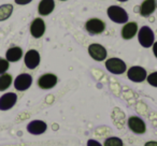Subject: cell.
<instances>
[{"label": "cell", "mask_w": 157, "mask_h": 146, "mask_svg": "<svg viewBox=\"0 0 157 146\" xmlns=\"http://www.w3.org/2000/svg\"><path fill=\"white\" fill-rule=\"evenodd\" d=\"M138 33V24L136 22H129L124 25L121 31V36L124 40H130Z\"/></svg>", "instance_id": "5bb4252c"}, {"label": "cell", "mask_w": 157, "mask_h": 146, "mask_svg": "<svg viewBox=\"0 0 157 146\" xmlns=\"http://www.w3.org/2000/svg\"><path fill=\"white\" fill-rule=\"evenodd\" d=\"M85 29L90 36L100 35L105 30V23L102 20L97 17L90 18L85 23Z\"/></svg>", "instance_id": "277c9868"}, {"label": "cell", "mask_w": 157, "mask_h": 146, "mask_svg": "<svg viewBox=\"0 0 157 146\" xmlns=\"http://www.w3.org/2000/svg\"><path fill=\"white\" fill-rule=\"evenodd\" d=\"M88 54L94 60L96 61H103L105 60L108 56L107 48L99 43H93L88 46Z\"/></svg>", "instance_id": "8992f818"}, {"label": "cell", "mask_w": 157, "mask_h": 146, "mask_svg": "<svg viewBox=\"0 0 157 146\" xmlns=\"http://www.w3.org/2000/svg\"><path fill=\"white\" fill-rule=\"evenodd\" d=\"M12 12H13V6L10 3L0 6V22L8 20L12 15Z\"/></svg>", "instance_id": "ac0fdd59"}, {"label": "cell", "mask_w": 157, "mask_h": 146, "mask_svg": "<svg viewBox=\"0 0 157 146\" xmlns=\"http://www.w3.org/2000/svg\"><path fill=\"white\" fill-rule=\"evenodd\" d=\"M153 53H154V56L157 58V42H154V44H153Z\"/></svg>", "instance_id": "d4e9b609"}, {"label": "cell", "mask_w": 157, "mask_h": 146, "mask_svg": "<svg viewBox=\"0 0 157 146\" xmlns=\"http://www.w3.org/2000/svg\"><path fill=\"white\" fill-rule=\"evenodd\" d=\"M144 146H157V141H148Z\"/></svg>", "instance_id": "484cf974"}, {"label": "cell", "mask_w": 157, "mask_h": 146, "mask_svg": "<svg viewBox=\"0 0 157 146\" xmlns=\"http://www.w3.org/2000/svg\"><path fill=\"white\" fill-rule=\"evenodd\" d=\"M12 84V77L8 73L0 75V92H5L11 86Z\"/></svg>", "instance_id": "d6986e66"}, {"label": "cell", "mask_w": 157, "mask_h": 146, "mask_svg": "<svg viewBox=\"0 0 157 146\" xmlns=\"http://www.w3.org/2000/svg\"><path fill=\"white\" fill-rule=\"evenodd\" d=\"M146 81H147V83L150 84L151 86H153V87H157V71L153 72V73H151L150 75H147Z\"/></svg>", "instance_id": "7402d4cb"}, {"label": "cell", "mask_w": 157, "mask_h": 146, "mask_svg": "<svg viewBox=\"0 0 157 146\" xmlns=\"http://www.w3.org/2000/svg\"><path fill=\"white\" fill-rule=\"evenodd\" d=\"M23 57V50L18 46L10 47L6 53V59L9 62H16Z\"/></svg>", "instance_id": "e0dca14e"}, {"label": "cell", "mask_w": 157, "mask_h": 146, "mask_svg": "<svg viewBox=\"0 0 157 146\" xmlns=\"http://www.w3.org/2000/svg\"><path fill=\"white\" fill-rule=\"evenodd\" d=\"M46 129H48V125H46V122H43V120L36 119V120L30 122L27 125V131L33 135L43 134L46 131Z\"/></svg>", "instance_id": "4fadbf2b"}, {"label": "cell", "mask_w": 157, "mask_h": 146, "mask_svg": "<svg viewBox=\"0 0 157 146\" xmlns=\"http://www.w3.org/2000/svg\"><path fill=\"white\" fill-rule=\"evenodd\" d=\"M10 67V62L5 58H1L0 57V75L1 74H5L6 72L8 71Z\"/></svg>", "instance_id": "44dd1931"}, {"label": "cell", "mask_w": 157, "mask_h": 146, "mask_svg": "<svg viewBox=\"0 0 157 146\" xmlns=\"http://www.w3.org/2000/svg\"><path fill=\"white\" fill-rule=\"evenodd\" d=\"M128 127L136 134H143L146 131V125L142 118L138 116H130L128 118Z\"/></svg>", "instance_id": "ba28073f"}, {"label": "cell", "mask_w": 157, "mask_h": 146, "mask_svg": "<svg viewBox=\"0 0 157 146\" xmlns=\"http://www.w3.org/2000/svg\"><path fill=\"white\" fill-rule=\"evenodd\" d=\"M14 1H15L16 5L25 6V5H28V3H30L33 0H14Z\"/></svg>", "instance_id": "cb8c5ba5"}, {"label": "cell", "mask_w": 157, "mask_h": 146, "mask_svg": "<svg viewBox=\"0 0 157 146\" xmlns=\"http://www.w3.org/2000/svg\"><path fill=\"white\" fill-rule=\"evenodd\" d=\"M127 77L133 83H142L147 77V72L140 66H133L127 71Z\"/></svg>", "instance_id": "5b68a950"}, {"label": "cell", "mask_w": 157, "mask_h": 146, "mask_svg": "<svg viewBox=\"0 0 157 146\" xmlns=\"http://www.w3.org/2000/svg\"><path fill=\"white\" fill-rule=\"evenodd\" d=\"M33 84V77L28 73H22L14 80V88L18 92H25Z\"/></svg>", "instance_id": "52a82bcc"}, {"label": "cell", "mask_w": 157, "mask_h": 146, "mask_svg": "<svg viewBox=\"0 0 157 146\" xmlns=\"http://www.w3.org/2000/svg\"><path fill=\"white\" fill-rule=\"evenodd\" d=\"M45 32V23L42 18L37 17L30 24V33L35 39H39Z\"/></svg>", "instance_id": "7c38bea8"}, {"label": "cell", "mask_w": 157, "mask_h": 146, "mask_svg": "<svg viewBox=\"0 0 157 146\" xmlns=\"http://www.w3.org/2000/svg\"><path fill=\"white\" fill-rule=\"evenodd\" d=\"M17 102V96L14 92H7L0 97V111H8Z\"/></svg>", "instance_id": "8fae6325"}, {"label": "cell", "mask_w": 157, "mask_h": 146, "mask_svg": "<svg viewBox=\"0 0 157 146\" xmlns=\"http://www.w3.org/2000/svg\"><path fill=\"white\" fill-rule=\"evenodd\" d=\"M156 10V0H144L140 7V14L143 17H148Z\"/></svg>", "instance_id": "9a60e30c"}, {"label": "cell", "mask_w": 157, "mask_h": 146, "mask_svg": "<svg viewBox=\"0 0 157 146\" xmlns=\"http://www.w3.org/2000/svg\"><path fill=\"white\" fill-rule=\"evenodd\" d=\"M60 1H67V0H60Z\"/></svg>", "instance_id": "83f0119b"}, {"label": "cell", "mask_w": 157, "mask_h": 146, "mask_svg": "<svg viewBox=\"0 0 157 146\" xmlns=\"http://www.w3.org/2000/svg\"><path fill=\"white\" fill-rule=\"evenodd\" d=\"M40 60H41V57L38 51L36 50H29L28 52L25 54L24 61L25 65L28 69L33 70L40 65Z\"/></svg>", "instance_id": "30bf717a"}, {"label": "cell", "mask_w": 157, "mask_h": 146, "mask_svg": "<svg viewBox=\"0 0 157 146\" xmlns=\"http://www.w3.org/2000/svg\"><path fill=\"white\" fill-rule=\"evenodd\" d=\"M138 41H139L140 45L144 48H148L153 46L155 42V35L152 28L148 26L141 27V29L138 31Z\"/></svg>", "instance_id": "7a4b0ae2"}, {"label": "cell", "mask_w": 157, "mask_h": 146, "mask_svg": "<svg viewBox=\"0 0 157 146\" xmlns=\"http://www.w3.org/2000/svg\"><path fill=\"white\" fill-rule=\"evenodd\" d=\"M117 1H120V2H126V1H128V0H117Z\"/></svg>", "instance_id": "4316f807"}, {"label": "cell", "mask_w": 157, "mask_h": 146, "mask_svg": "<svg viewBox=\"0 0 157 146\" xmlns=\"http://www.w3.org/2000/svg\"><path fill=\"white\" fill-rule=\"evenodd\" d=\"M105 65L108 71H109L110 73H112V74H115V75L123 74L127 70V66H126V63H125V61L122 60L121 58H116V57L107 59Z\"/></svg>", "instance_id": "3957f363"}, {"label": "cell", "mask_w": 157, "mask_h": 146, "mask_svg": "<svg viewBox=\"0 0 157 146\" xmlns=\"http://www.w3.org/2000/svg\"><path fill=\"white\" fill-rule=\"evenodd\" d=\"M55 9V1L54 0H41L38 6V12L40 15L46 16L50 15Z\"/></svg>", "instance_id": "2e32d148"}, {"label": "cell", "mask_w": 157, "mask_h": 146, "mask_svg": "<svg viewBox=\"0 0 157 146\" xmlns=\"http://www.w3.org/2000/svg\"><path fill=\"white\" fill-rule=\"evenodd\" d=\"M57 77L53 73H45L38 80V86L41 89H52L57 84Z\"/></svg>", "instance_id": "9c48e42d"}, {"label": "cell", "mask_w": 157, "mask_h": 146, "mask_svg": "<svg viewBox=\"0 0 157 146\" xmlns=\"http://www.w3.org/2000/svg\"><path fill=\"white\" fill-rule=\"evenodd\" d=\"M103 146H124L123 140L117 137H111L105 139Z\"/></svg>", "instance_id": "ffe728a7"}, {"label": "cell", "mask_w": 157, "mask_h": 146, "mask_svg": "<svg viewBox=\"0 0 157 146\" xmlns=\"http://www.w3.org/2000/svg\"><path fill=\"white\" fill-rule=\"evenodd\" d=\"M87 146H103V145H101V144L99 143L98 141H96V140L90 139L87 141Z\"/></svg>", "instance_id": "603a6c76"}, {"label": "cell", "mask_w": 157, "mask_h": 146, "mask_svg": "<svg viewBox=\"0 0 157 146\" xmlns=\"http://www.w3.org/2000/svg\"><path fill=\"white\" fill-rule=\"evenodd\" d=\"M109 18L116 24H126L129 20V15L124 8L120 6H110L107 10Z\"/></svg>", "instance_id": "6da1fadb"}]
</instances>
